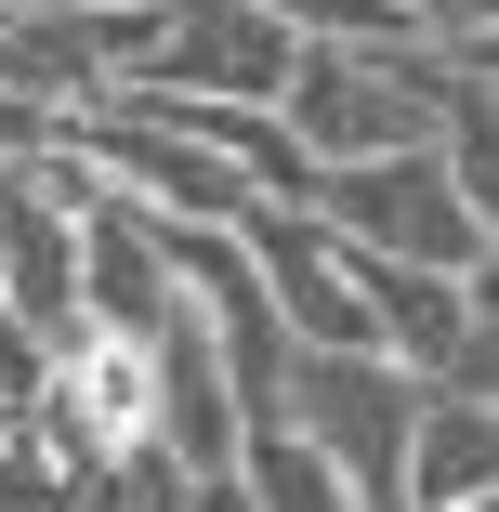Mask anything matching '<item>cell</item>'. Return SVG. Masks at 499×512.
Wrapping results in <instances>:
<instances>
[{
    "instance_id": "obj_10",
    "label": "cell",
    "mask_w": 499,
    "mask_h": 512,
    "mask_svg": "<svg viewBox=\"0 0 499 512\" xmlns=\"http://www.w3.org/2000/svg\"><path fill=\"white\" fill-rule=\"evenodd\" d=\"M14 14H158V0H14Z\"/></svg>"
},
{
    "instance_id": "obj_2",
    "label": "cell",
    "mask_w": 499,
    "mask_h": 512,
    "mask_svg": "<svg viewBox=\"0 0 499 512\" xmlns=\"http://www.w3.org/2000/svg\"><path fill=\"white\" fill-rule=\"evenodd\" d=\"M408 421H421V381L381 368V355H289V368H276V434H303V447L355 486V512H394Z\"/></svg>"
},
{
    "instance_id": "obj_8",
    "label": "cell",
    "mask_w": 499,
    "mask_h": 512,
    "mask_svg": "<svg viewBox=\"0 0 499 512\" xmlns=\"http://www.w3.org/2000/svg\"><path fill=\"white\" fill-rule=\"evenodd\" d=\"M79 486H92V473H79L40 421H27V434H0V512H79Z\"/></svg>"
},
{
    "instance_id": "obj_9",
    "label": "cell",
    "mask_w": 499,
    "mask_h": 512,
    "mask_svg": "<svg viewBox=\"0 0 499 512\" xmlns=\"http://www.w3.org/2000/svg\"><path fill=\"white\" fill-rule=\"evenodd\" d=\"M184 512H250V486L237 473H184Z\"/></svg>"
},
{
    "instance_id": "obj_7",
    "label": "cell",
    "mask_w": 499,
    "mask_h": 512,
    "mask_svg": "<svg viewBox=\"0 0 499 512\" xmlns=\"http://www.w3.org/2000/svg\"><path fill=\"white\" fill-rule=\"evenodd\" d=\"M224 473L250 486V512H355V486H342L303 434H276V421H263V434H237V460H224Z\"/></svg>"
},
{
    "instance_id": "obj_5",
    "label": "cell",
    "mask_w": 499,
    "mask_h": 512,
    "mask_svg": "<svg viewBox=\"0 0 499 512\" xmlns=\"http://www.w3.org/2000/svg\"><path fill=\"white\" fill-rule=\"evenodd\" d=\"M224 237L250 250V276H263V316H276V342H289V355H368L355 263H342V237H329L316 211H237Z\"/></svg>"
},
{
    "instance_id": "obj_6",
    "label": "cell",
    "mask_w": 499,
    "mask_h": 512,
    "mask_svg": "<svg viewBox=\"0 0 499 512\" xmlns=\"http://www.w3.org/2000/svg\"><path fill=\"white\" fill-rule=\"evenodd\" d=\"M473 499H499V407L421 394L408 460H394V512H473Z\"/></svg>"
},
{
    "instance_id": "obj_1",
    "label": "cell",
    "mask_w": 499,
    "mask_h": 512,
    "mask_svg": "<svg viewBox=\"0 0 499 512\" xmlns=\"http://www.w3.org/2000/svg\"><path fill=\"white\" fill-rule=\"evenodd\" d=\"M303 211L355 250V263H408V276H460L486 289V224L460 211L447 158H368V171H316Z\"/></svg>"
},
{
    "instance_id": "obj_4",
    "label": "cell",
    "mask_w": 499,
    "mask_h": 512,
    "mask_svg": "<svg viewBox=\"0 0 499 512\" xmlns=\"http://www.w3.org/2000/svg\"><path fill=\"white\" fill-rule=\"evenodd\" d=\"M40 434H53L79 473L145 460V447H158V368H145V342L66 329V342H53V381H40Z\"/></svg>"
},
{
    "instance_id": "obj_11",
    "label": "cell",
    "mask_w": 499,
    "mask_h": 512,
    "mask_svg": "<svg viewBox=\"0 0 499 512\" xmlns=\"http://www.w3.org/2000/svg\"><path fill=\"white\" fill-rule=\"evenodd\" d=\"M0 27H14V0H0Z\"/></svg>"
},
{
    "instance_id": "obj_3",
    "label": "cell",
    "mask_w": 499,
    "mask_h": 512,
    "mask_svg": "<svg viewBox=\"0 0 499 512\" xmlns=\"http://www.w3.org/2000/svg\"><path fill=\"white\" fill-rule=\"evenodd\" d=\"M289 27H263L250 0H171L145 66H132V106H276L289 92Z\"/></svg>"
}]
</instances>
